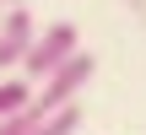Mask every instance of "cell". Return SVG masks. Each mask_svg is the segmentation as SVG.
<instances>
[{
    "mask_svg": "<svg viewBox=\"0 0 146 135\" xmlns=\"http://www.w3.org/2000/svg\"><path fill=\"white\" fill-rule=\"evenodd\" d=\"M76 54H81V49H76V27H70V22H49V27L38 32V43L27 49V60H22V76L43 87V81H49V76L65 65V60H76Z\"/></svg>",
    "mask_w": 146,
    "mask_h": 135,
    "instance_id": "6da1fadb",
    "label": "cell"
},
{
    "mask_svg": "<svg viewBox=\"0 0 146 135\" xmlns=\"http://www.w3.org/2000/svg\"><path fill=\"white\" fill-rule=\"evenodd\" d=\"M92 70H98V60H92V54H76V60H65V65H60V70H54V76L38 87V97H33V103H38L43 114H60V108H70V103H76V92L92 81Z\"/></svg>",
    "mask_w": 146,
    "mask_h": 135,
    "instance_id": "7a4b0ae2",
    "label": "cell"
},
{
    "mask_svg": "<svg viewBox=\"0 0 146 135\" xmlns=\"http://www.w3.org/2000/svg\"><path fill=\"white\" fill-rule=\"evenodd\" d=\"M38 22H33V11H22V5H11L5 16H0V65H22L27 60V49L38 43Z\"/></svg>",
    "mask_w": 146,
    "mask_h": 135,
    "instance_id": "3957f363",
    "label": "cell"
},
{
    "mask_svg": "<svg viewBox=\"0 0 146 135\" xmlns=\"http://www.w3.org/2000/svg\"><path fill=\"white\" fill-rule=\"evenodd\" d=\"M27 103H33V81H27V76H11V81H0V119L22 114Z\"/></svg>",
    "mask_w": 146,
    "mask_h": 135,
    "instance_id": "277c9868",
    "label": "cell"
},
{
    "mask_svg": "<svg viewBox=\"0 0 146 135\" xmlns=\"http://www.w3.org/2000/svg\"><path fill=\"white\" fill-rule=\"evenodd\" d=\"M76 124H81V103H70V108H60V114H49L43 124L33 135H76Z\"/></svg>",
    "mask_w": 146,
    "mask_h": 135,
    "instance_id": "5b68a950",
    "label": "cell"
},
{
    "mask_svg": "<svg viewBox=\"0 0 146 135\" xmlns=\"http://www.w3.org/2000/svg\"><path fill=\"white\" fill-rule=\"evenodd\" d=\"M5 11H11V5H5V0H0V16H5Z\"/></svg>",
    "mask_w": 146,
    "mask_h": 135,
    "instance_id": "8992f818",
    "label": "cell"
},
{
    "mask_svg": "<svg viewBox=\"0 0 146 135\" xmlns=\"http://www.w3.org/2000/svg\"><path fill=\"white\" fill-rule=\"evenodd\" d=\"M5 5H22V0H5Z\"/></svg>",
    "mask_w": 146,
    "mask_h": 135,
    "instance_id": "52a82bcc",
    "label": "cell"
}]
</instances>
